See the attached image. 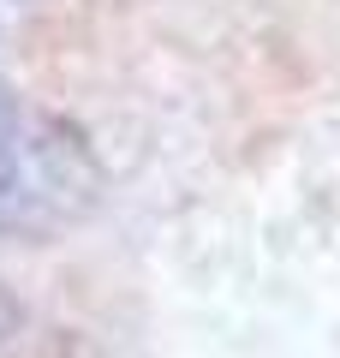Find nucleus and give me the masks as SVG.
Instances as JSON below:
<instances>
[{"label":"nucleus","mask_w":340,"mask_h":358,"mask_svg":"<svg viewBox=\"0 0 340 358\" xmlns=\"http://www.w3.org/2000/svg\"><path fill=\"white\" fill-rule=\"evenodd\" d=\"M101 197V167L84 138L54 120H24L0 131V233L6 239H54L84 221Z\"/></svg>","instance_id":"f257e3e1"}]
</instances>
